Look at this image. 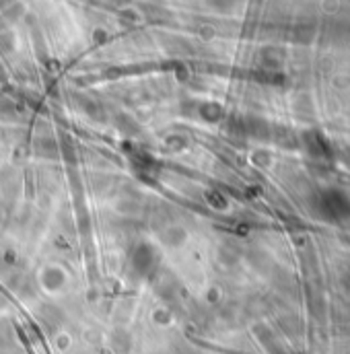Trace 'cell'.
Returning a JSON list of instances; mask_svg holds the SVG:
<instances>
[{
    "instance_id": "cell-1",
    "label": "cell",
    "mask_w": 350,
    "mask_h": 354,
    "mask_svg": "<svg viewBox=\"0 0 350 354\" xmlns=\"http://www.w3.org/2000/svg\"><path fill=\"white\" fill-rule=\"evenodd\" d=\"M322 212L328 218H344L350 214V202L338 192H326L322 196Z\"/></svg>"
}]
</instances>
